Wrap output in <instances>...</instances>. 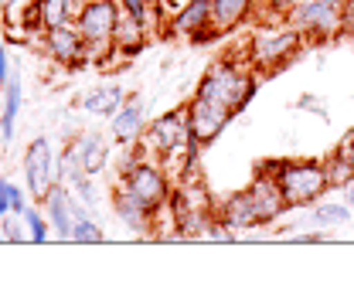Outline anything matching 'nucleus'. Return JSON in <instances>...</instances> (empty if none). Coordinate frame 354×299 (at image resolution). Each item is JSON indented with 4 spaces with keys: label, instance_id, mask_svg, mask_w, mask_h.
I'll use <instances>...</instances> for the list:
<instances>
[{
    "label": "nucleus",
    "instance_id": "obj_1",
    "mask_svg": "<svg viewBox=\"0 0 354 299\" xmlns=\"http://www.w3.org/2000/svg\"><path fill=\"white\" fill-rule=\"evenodd\" d=\"M256 92H259V72L245 58H232V55L215 58L194 88V95L218 102L225 109H232L235 116L256 99Z\"/></svg>",
    "mask_w": 354,
    "mask_h": 299
},
{
    "label": "nucleus",
    "instance_id": "obj_2",
    "mask_svg": "<svg viewBox=\"0 0 354 299\" xmlns=\"http://www.w3.org/2000/svg\"><path fill=\"white\" fill-rule=\"evenodd\" d=\"M307 48V38L290 24V21H276V17H266V24H259L249 41H245V61L263 72V75H272L279 72L283 65H290L300 51Z\"/></svg>",
    "mask_w": 354,
    "mask_h": 299
},
{
    "label": "nucleus",
    "instance_id": "obj_3",
    "mask_svg": "<svg viewBox=\"0 0 354 299\" xmlns=\"http://www.w3.org/2000/svg\"><path fill=\"white\" fill-rule=\"evenodd\" d=\"M263 167L276 177L290 208H310V204L324 201V194L330 191L320 160H272Z\"/></svg>",
    "mask_w": 354,
    "mask_h": 299
},
{
    "label": "nucleus",
    "instance_id": "obj_4",
    "mask_svg": "<svg viewBox=\"0 0 354 299\" xmlns=\"http://www.w3.org/2000/svg\"><path fill=\"white\" fill-rule=\"evenodd\" d=\"M120 0H86L75 28L86 38L92 61H106V58H120L116 55V28H120Z\"/></svg>",
    "mask_w": 354,
    "mask_h": 299
},
{
    "label": "nucleus",
    "instance_id": "obj_5",
    "mask_svg": "<svg viewBox=\"0 0 354 299\" xmlns=\"http://www.w3.org/2000/svg\"><path fill=\"white\" fill-rule=\"evenodd\" d=\"M120 187L130 191L136 201H143L150 211H157V214L171 204V194H174L171 191V173L164 171V164L157 157H147V153L123 167Z\"/></svg>",
    "mask_w": 354,
    "mask_h": 299
},
{
    "label": "nucleus",
    "instance_id": "obj_6",
    "mask_svg": "<svg viewBox=\"0 0 354 299\" xmlns=\"http://www.w3.org/2000/svg\"><path fill=\"white\" fill-rule=\"evenodd\" d=\"M286 21L307 38V44L344 38V0H304L286 14Z\"/></svg>",
    "mask_w": 354,
    "mask_h": 299
},
{
    "label": "nucleus",
    "instance_id": "obj_7",
    "mask_svg": "<svg viewBox=\"0 0 354 299\" xmlns=\"http://www.w3.org/2000/svg\"><path fill=\"white\" fill-rule=\"evenodd\" d=\"M184 143H191V129H187V116L184 109H171V113H160L157 119H150L143 136H140V150L147 157H157L164 160L167 153L180 150Z\"/></svg>",
    "mask_w": 354,
    "mask_h": 299
},
{
    "label": "nucleus",
    "instance_id": "obj_8",
    "mask_svg": "<svg viewBox=\"0 0 354 299\" xmlns=\"http://www.w3.org/2000/svg\"><path fill=\"white\" fill-rule=\"evenodd\" d=\"M184 116H187L191 139H194L201 150H205V146H212L221 133H225V126L235 119V113H232V109H225V106L212 102V99H201V95H191V99H187Z\"/></svg>",
    "mask_w": 354,
    "mask_h": 299
},
{
    "label": "nucleus",
    "instance_id": "obj_9",
    "mask_svg": "<svg viewBox=\"0 0 354 299\" xmlns=\"http://www.w3.org/2000/svg\"><path fill=\"white\" fill-rule=\"evenodd\" d=\"M41 48H44V55H48L55 65H62V68H82V65L92 61L88 44H86V38L79 35V28H75V24L44 28Z\"/></svg>",
    "mask_w": 354,
    "mask_h": 299
},
{
    "label": "nucleus",
    "instance_id": "obj_10",
    "mask_svg": "<svg viewBox=\"0 0 354 299\" xmlns=\"http://www.w3.org/2000/svg\"><path fill=\"white\" fill-rule=\"evenodd\" d=\"M41 208H44V214H48V221H51V231H55L62 242H72L75 221L92 214V208L82 204L65 184H51V187H48V194L41 197Z\"/></svg>",
    "mask_w": 354,
    "mask_h": 299
},
{
    "label": "nucleus",
    "instance_id": "obj_11",
    "mask_svg": "<svg viewBox=\"0 0 354 299\" xmlns=\"http://www.w3.org/2000/svg\"><path fill=\"white\" fill-rule=\"evenodd\" d=\"M164 31L171 38L205 44L215 38V24H212V0H187L174 17L164 24Z\"/></svg>",
    "mask_w": 354,
    "mask_h": 299
},
{
    "label": "nucleus",
    "instance_id": "obj_12",
    "mask_svg": "<svg viewBox=\"0 0 354 299\" xmlns=\"http://www.w3.org/2000/svg\"><path fill=\"white\" fill-rule=\"evenodd\" d=\"M21 171H24V187L31 197L41 201L48 194V187L55 184V153H51V143L44 136H35L24 150V160H21Z\"/></svg>",
    "mask_w": 354,
    "mask_h": 299
},
{
    "label": "nucleus",
    "instance_id": "obj_13",
    "mask_svg": "<svg viewBox=\"0 0 354 299\" xmlns=\"http://www.w3.org/2000/svg\"><path fill=\"white\" fill-rule=\"evenodd\" d=\"M113 119V139L120 143V146H133V143H140V136H143V129H147V106H143V95H127L123 99V106L109 116Z\"/></svg>",
    "mask_w": 354,
    "mask_h": 299
},
{
    "label": "nucleus",
    "instance_id": "obj_14",
    "mask_svg": "<svg viewBox=\"0 0 354 299\" xmlns=\"http://www.w3.org/2000/svg\"><path fill=\"white\" fill-rule=\"evenodd\" d=\"M245 191H249V197H252L256 211H259V218H263V224H272L283 211H290V204H286V197H283V191H279L276 177L266 171V167L256 173V180H252Z\"/></svg>",
    "mask_w": 354,
    "mask_h": 299
},
{
    "label": "nucleus",
    "instance_id": "obj_15",
    "mask_svg": "<svg viewBox=\"0 0 354 299\" xmlns=\"http://www.w3.org/2000/svg\"><path fill=\"white\" fill-rule=\"evenodd\" d=\"M113 208H116L120 221L130 228L133 235H140V238H153V235H157V231H153V218H157V211H150L143 201H136L130 191L116 187V194H113Z\"/></svg>",
    "mask_w": 354,
    "mask_h": 299
},
{
    "label": "nucleus",
    "instance_id": "obj_16",
    "mask_svg": "<svg viewBox=\"0 0 354 299\" xmlns=\"http://www.w3.org/2000/svg\"><path fill=\"white\" fill-rule=\"evenodd\" d=\"M68 153L79 160L82 171L95 177V173L109 164V139H106L102 133H82V136H75V139L68 143Z\"/></svg>",
    "mask_w": 354,
    "mask_h": 299
},
{
    "label": "nucleus",
    "instance_id": "obj_17",
    "mask_svg": "<svg viewBox=\"0 0 354 299\" xmlns=\"http://www.w3.org/2000/svg\"><path fill=\"white\" fill-rule=\"evenodd\" d=\"M215 214H218L228 228H235V231H249V228H259V224H263V218L256 211L249 191H235L232 197H225Z\"/></svg>",
    "mask_w": 354,
    "mask_h": 299
},
{
    "label": "nucleus",
    "instance_id": "obj_18",
    "mask_svg": "<svg viewBox=\"0 0 354 299\" xmlns=\"http://www.w3.org/2000/svg\"><path fill=\"white\" fill-rule=\"evenodd\" d=\"M252 0H212V24H215V35H228L235 31L249 14H252Z\"/></svg>",
    "mask_w": 354,
    "mask_h": 299
},
{
    "label": "nucleus",
    "instance_id": "obj_19",
    "mask_svg": "<svg viewBox=\"0 0 354 299\" xmlns=\"http://www.w3.org/2000/svg\"><path fill=\"white\" fill-rule=\"evenodd\" d=\"M17 113H21V72H17V65H14L10 79L3 82V113H0V139H3V143L14 139Z\"/></svg>",
    "mask_w": 354,
    "mask_h": 299
},
{
    "label": "nucleus",
    "instance_id": "obj_20",
    "mask_svg": "<svg viewBox=\"0 0 354 299\" xmlns=\"http://www.w3.org/2000/svg\"><path fill=\"white\" fill-rule=\"evenodd\" d=\"M310 228L330 231V228H344L351 221V204L348 201H317L310 204Z\"/></svg>",
    "mask_w": 354,
    "mask_h": 299
},
{
    "label": "nucleus",
    "instance_id": "obj_21",
    "mask_svg": "<svg viewBox=\"0 0 354 299\" xmlns=\"http://www.w3.org/2000/svg\"><path fill=\"white\" fill-rule=\"evenodd\" d=\"M147 48V24L136 21L130 14H120V28H116V55L133 58Z\"/></svg>",
    "mask_w": 354,
    "mask_h": 299
},
{
    "label": "nucleus",
    "instance_id": "obj_22",
    "mask_svg": "<svg viewBox=\"0 0 354 299\" xmlns=\"http://www.w3.org/2000/svg\"><path fill=\"white\" fill-rule=\"evenodd\" d=\"M123 99H127V95H123L120 86H95L88 95H82L79 106H82L86 113H92V116H113V113L123 106Z\"/></svg>",
    "mask_w": 354,
    "mask_h": 299
},
{
    "label": "nucleus",
    "instance_id": "obj_23",
    "mask_svg": "<svg viewBox=\"0 0 354 299\" xmlns=\"http://www.w3.org/2000/svg\"><path fill=\"white\" fill-rule=\"evenodd\" d=\"M86 0H38V17L44 28H58V24H75L79 10Z\"/></svg>",
    "mask_w": 354,
    "mask_h": 299
},
{
    "label": "nucleus",
    "instance_id": "obj_24",
    "mask_svg": "<svg viewBox=\"0 0 354 299\" xmlns=\"http://www.w3.org/2000/svg\"><path fill=\"white\" fill-rule=\"evenodd\" d=\"M320 164H324V173H327L330 191H334V187H341V191H344L348 184H354V160L341 150V146H337L334 153H327Z\"/></svg>",
    "mask_w": 354,
    "mask_h": 299
},
{
    "label": "nucleus",
    "instance_id": "obj_25",
    "mask_svg": "<svg viewBox=\"0 0 354 299\" xmlns=\"http://www.w3.org/2000/svg\"><path fill=\"white\" fill-rule=\"evenodd\" d=\"M21 221H24L28 245H44V242H48V235H51V221H48V214H44L41 201H38V204H28V211L21 214Z\"/></svg>",
    "mask_w": 354,
    "mask_h": 299
},
{
    "label": "nucleus",
    "instance_id": "obj_26",
    "mask_svg": "<svg viewBox=\"0 0 354 299\" xmlns=\"http://www.w3.org/2000/svg\"><path fill=\"white\" fill-rule=\"evenodd\" d=\"M28 187H17L14 180L0 177V218L3 214H24L28 211Z\"/></svg>",
    "mask_w": 354,
    "mask_h": 299
},
{
    "label": "nucleus",
    "instance_id": "obj_27",
    "mask_svg": "<svg viewBox=\"0 0 354 299\" xmlns=\"http://www.w3.org/2000/svg\"><path fill=\"white\" fill-rule=\"evenodd\" d=\"M72 242H75V245H99V242H106V235H102L99 221H95L92 214H86V218L75 221V228H72Z\"/></svg>",
    "mask_w": 354,
    "mask_h": 299
},
{
    "label": "nucleus",
    "instance_id": "obj_28",
    "mask_svg": "<svg viewBox=\"0 0 354 299\" xmlns=\"http://www.w3.org/2000/svg\"><path fill=\"white\" fill-rule=\"evenodd\" d=\"M3 238H7L10 245H21V242H28L21 214H3Z\"/></svg>",
    "mask_w": 354,
    "mask_h": 299
},
{
    "label": "nucleus",
    "instance_id": "obj_29",
    "mask_svg": "<svg viewBox=\"0 0 354 299\" xmlns=\"http://www.w3.org/2000/svg\"><path fill=\"white\" fill-rule=\"evenodd\" d=\"M120 10L136 17V21H143V24L150 21V0H120Z\"/></svg>",
    "mask_w": 354,
    "mask_h": 299
},
{
    "label": "nucleus",
    "instance_id": "obj_30",
    "mask_svg": "<svg viewBox=\"0 0 354 299\" xmlns=\"http://www.w3.org/2000/svg\"><path fill=\"white\" fill-rule=\"evenodd\" d=\"M269 7H266V17H276V21H286V14L297 7V3H304V0H266Z\"/></svg>",
    "mask_w": 354,
    "mask_h": 299
},
{
    "label": "nucleus",
    "instance_id": "obj_31",
    "mask_svg": "<svg viewBox=\"0 0 354 299\" xmlns=\"http://www.w3.org/2000/svg\"><path fill=\"white\" fill-rule=\"evenodd\" d=\"M10 72H14V68H10V55H7V38L0 35V88L10 79Z\"/></svg>",
    "mask_w": 354,
    "mask_h": 299
},
{
    "label": "nucleus",
    "instance_id": "obj_32",
    "mask_svg": "<svg viewBox=\"0 0 354 299\" xmlns=\"http://www.w3.org/2000/svg\"><path fill=\"white\" fill-rule=\"evenodd\" d=\"M293 242H297V245H320V242H327V235H324L320 228H310L304 235H293Z\"/></svg>",
    "mask_w": 354,
    "mask_h": 299
},
{
    "label": "nucleus",
    "instance_id": "obj_33",
    "mask_svg": "<svg viewBox=\"0 0 354 299\" xmlns=\"http://www.w3.org/2000/svg\"><path fill=\"white\" fill-rule=\"evenodd\" d=\"M344 38H354V0H344Z\"/></svg>",
    "mask_w": 354,
    "mask_h": 299
},
{
    "label": "nucleus",
    "instance_id": "obj_34",
    "mask_svg": "<svg viewBox=\"0 0 354 299\" xmlns=\"http://www.w3.org/2000/svg\"><path fill=\"white\" fill-rule=\"evenodd\" d=\"M300 109H313L320 119H327V113H324V102H320V99H313V95H304V99H300Z\"/></svg>",
    "mask_w": 354,
    "mask_h": 299
},
{
    "label": "nucleus",
    "instance_id": "obj_35",
    "mask_svg": "<svg viewBox=\"0 0 354 299\" xmlns=\"http://www.w3.org/2000/svg\"><path fill=\"white\" fill-rule=\"evenodd\" d=\"M0 7L3 10H31V7H38V0H0Z\"/></svg>",
    "mask_w": 354,
    "mask_h": 299
},
{
    "label": "nucleus",
    "instance_id": "obj_36",
    "mask_svg": "<svg viewBox=\"0 0 354 299\" xmlns=\"http://www.w3.org/2000/svg\"><path fill=\"white\" fill-rule=\"evenodd\" d=\"M341 150H344V153H348V157L354 160V129H348V133H344V139H341Z\"/></svg>",
    "mask_w": 354,
    "mask_h": 299
},
{
    "label": "nucleus",
    "instance_id": "obj_37",
    "mask_svg": "<svg viewBox=\"0 0 354 299\" xmlns=\"http://www.w3.org/2000/svg\"><path fill=\"white\" fill-rule=\"evenodd\" d=\"M344 201L351 204V211H354V184H348V187H344Z\"/></svg>",
    "mask_w": 354,
    "mask_h": 299
},
{
    "label": "nucleus",
    "instance_id": "obj_38",
    "mask_svg": "<svg viewBox=\"0 0 354 299\" xmlns=\"http://www.w3.org/2000/svg\"><path fill=\"white\" fill-rule=\"evenodd\" d=\"M0 242H7V238H3V218H0Z\"/></svg>",
    "mask_w": 354,
    "mask_h": 299
},
{
    "label": "nucleus",
    "instance_id": "obj_39",
    "mask_svg": "<svg viewBox=\"0 0 354 299\" xmlns=\"http://www.w3.org/2000/svg\"><path fill=\"white\" fill-rule=\"evenodd\" d=\"M252 3H256V0H252ZM259 3H266V0H259Z\"/></svg>",
    "mask_w": 354,
    "mask_h": 299
}]
</instances>
